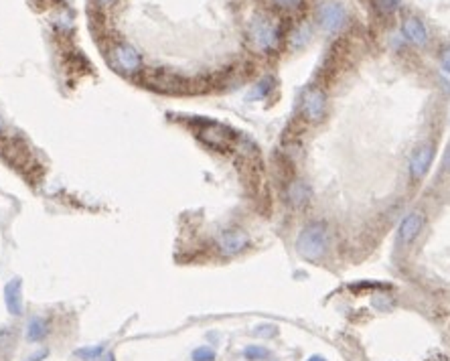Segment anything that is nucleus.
<instances>
[{"instance_id":"1","label":"nucleus","mask_w":450,"mask_h":361,"mask_svg":"<svg viewBox=\"0 0 450 361\" xmlns=\"http://www.w3.org/2000/svg\"><path fill=\"white\" fill-rule=\"evenodd\" d=\"M329 250V230L321 221H312L300 230L297 238V252L304 260L317 262Z\"/></svg>"},{"instance_id":"2","label":"nucleus","mask_w":450,"mask_h":361,"mask_svg":"<svg viewBox=\"0 0 450 361\" xmlns=\"http://www.w3.org/2000/svg\"><path fill=\"white\" fill-rule=\"evenodd\" d=\"M247 39L252 47L260 53H270L280 43V29L274 23V19L266 15H258L252 19L247 27Z\"/></svg>"},{"instance_id":"3","label":"nucleus","mask_w":450,"mask_h":361,"mask_svg":"<svg viewBox=\"0 0 450 361\" xmlns=\"http://www.w3.org/2000/svg\"><path fill=\"white\" fill-rule=\"evenodd\" d=\"M110 61L112 65L122 71V73H136L142 65L140 53L136 51V47H132L130 43H118L112 47L110 51Z\"/></svg>"},{"instance_id":"4","label":"nucleus","mask_w":450,"mask_h":361,"mask_svg":"<svg viewBox=\"0 0 450 361\" xmlns=\"http://www.w3.org/2000/svg\"><path fill=\"white\" fill-rule=\"evenodd\" d=\"M345 21H347V12L339 2H323L317 8V23L327 33H337L345 25Z\"/></svg>"},{"instance_id":"5","label":"nucleus","mask_w":450,"mask_h":361,"mask_svg":"<svg viewBox=\"0 0 450 361\" xmlns=\"http://www.w3.org/2000/svg\"><path fill=\"white\" fill-rule=\"evenodd\" d=\"M327 112V95L321 88H308L302 95V114L308 122H321Z\"/></svg>"},{"instance_id":"6","label":"nucleus","mask_w":450,"mask_h":361,"mask_svg":"<svg viewBox=\"0 0 450 361\" xmlns=\"http://www.w3.org/2000/svg\"><path fill=\"white\" fill-rule=\"evenodd\" d=\"M199 138L209 145L211 149H217V151H225L232 147V140H234V134L232 130H227L225 126L221 124H207L205 128L199 130Z\"/></svg>"},{"instance_id":"7","label":"nucleus","mask_w":450,"mask_h":361,"mask_svg":"<svg viewBox=\"0 0 450 361\" xmlns=\"http://www.w3.org/2000/svg\"><path fill=\"white\" fill-rule=\"evenodd\" d=\"M424 223H426V215H424L422 211H412V213H408V215L402 219L400 228H397V238H400V241H402L404 246L412 243V241L418 238V234L422 232Z\"/></svg>"},{"instance_id":"8","label":"nucleus","mask_w":450,"mask_h":361,"mask_svg":"<svg viewBox=\"0 0 450 361\" xmlns=\"http://www.w3.org/2000/svg\"><path fill=\"white\" fill-rule=\"evenodd\" d=\"M247 243H250V238H247L245 232H241V230H227V232H223L219 236L217 248H219V252L223 256H236V254H240V252H243L247 248Z\"/></svg>"},{"instance_id":"9","label":"nucleus","mask_w":450,"mask_h":361,"mask_svg":"<svg viewBox=\"0 0 450 361\" xmlns=\"http://www.w3.org/2000/svg\"><path fill=\"white\" fill-rule=\"evenodd\" d=\"M432 158H434V147L432 145H422L414 151V154L410 156V175H412V179L418 180L426 177V173L430 171Z\"/></svg>"},{"instance_id":"10","label":"nucleus","mask_w":450,"mask_h":361,"mask_svg":"<svg viewBox=\"0 0 450 361\" xmlns=\"http://www.w3.org/2000/svg\"><path fill=\"white\" fill-rule=\"evenodd\" d=\"M4 304L12 317L23 315V280L12 278L4 284Z\"/></svg>"},{"instance_id":"11","label":"nucleus","mask_w":450,"mask_h":361,"mask_svg":"<svg viewBox=\"0 0 450 361\" xmlns=\"http://www.w3.org/2000/svg\"><path fill=\"white\" fill-rule=\"evenodd\" d=\"M402 33L416 47H424L428 43V29H426V25L422 23L420 19H416V17H408L402 23Z\"/></svg>"},{"instance_id":"12","label":"nucleus","mask_w":450,"mask_h":361,"mask_svg":"<svg viewBox=\"0 0 450 361\" xmlns=\"http://www.w3.org/2000/svg\"><path fill=\"white\" fill-rule=\"evenodd\" d=\"M286 201L292 207H304L310 201V187L302 180H292L286 189Z\"/></svg>"},{"instance_id":"13","label":"nucleus","mask_w":450,"mask_h":361,"mask_svg":"<svg viewBox=\"0 0 450 361\" xmlns=\"http://www.w3.org/2000/svg\"><path fill=\"white\" fill-rule=\"evenodd\" d=\"M49 335V323L43 317H30L27 325V341L29 343H41Z\"/></svg>"},{"instance_id":"14","label":"nucleus","mask_w":450,"mask_h":361,"mask_svg":"<svg viewBox=\"0 0 450 361\" xmlns=\"http://www.w3.org/2000/svg\"><path fill=\"white\" fill-rule=\"evenodd\" d=\"M310 37H312V29H310V25H308V23H302V25H299L297 29L292 30V35L288 37V43H290L292 49L299 51V49H302V47L308 45Z\"/></svg>"},{"instance_id":"15","label":"nucleus","mask_w":450,"mask_h":361,"mask_svg":"<svg viewBox=\"0 0 450 361\" xmlns=\"http://www.w3.org/2000/svg\"><path fill=\"white\" fill-rule=\"evenodd\" d=\"M106 353V345H93V347H79L73 351V355L82 361H97Z\"/></svg>"},{"instance_id":"16","label":"nucleus","mask_w":450,"mask_h":361,"mask_svg":"<svg viewBox=\"0 0 450 361\" xmlns=\"http://www.w3.org/2000/svg\"><path fill=\"white\" fill-rule=\"evenodd\" d=\"M371 4H373V8H375L377 15L390 17V15H393L400 8L402 0H371Z\"/></svg>"},{"instance_id":"17","label":"nucleus","mask_w":450,"mask_h":361,"mask_svg":"<svg viewBox=\"0 0 450 361\" xmlns=\"http://www.w3.org/2000/svg\"><path fill=\"white\" fill-rule=\"evenodd\" d=\"M243 358L247 361L268 360V358H270V351H268L266 347H262V345H250V347L243 349Z\"/></svg>"},{"instance_id":"18","label":"nucleus","mask_w":450,"mask_h":361,"mask_svg":"<svg viewBox=\"0 0 450 361\" xmlns=\"http://www.w3.org/2000/svg\"><path fill=\"white\" fill-rule=\"evenodd\" d=\"M193 361H215V351L209 347H199L193 351Z\"/></svg>"},{"instance_id":"19","label":"nucleus","mask_w":450,"mask_h":361,"mask_svg":"<svg viewBox=\"0 0 450 361\" xmlns=\"http://www.w3.org/2000/svg\"><path fill=\"white\" fill-rule=\"evenodd\" d=\"M274 6H278L280 10H297L304 0H272Z\"/></svg>"},{"instance_id":"20","label":"nucleus","mask_w":450,"mask_h":361,"mask_svg":"<svg viewBox=\"0 0 450 361\" xmlns=\"http://www.w3.org/2000/svg\"><path fill=\"white\" fill-rule=\"evenodd\" d=\"M272 88V80L270 77H266V80H262L260 84H258V90H254V93H252V98H264L268 91H270Z\"/></svg>"},{"instance_id":"21","label":"nucleus","mask_w":450,"mask_h":361,"mask_svg":"<svg viewBox=\"0 0 450 361\" xmlns=\"http://www.w3.org/2000/svg\"><path fill=\"white\" fill-rule=\"evenodd\" d=\"M438 59H440V65H442V69H444V71H449V73H450V45H449V47H444V49L440 51Z\"/></svg>"},{"instance_id":"22","label":"nucleus","mask_w":450,"mask_h":361,"mask_svg":"<svg viewBox=\"0 0 450 361\" xmlns=\"http://www.w3.org/2000/svg\"><path fill=\"white\" fill-rule=\"evenodd\" d=\"M278 333V329L274 327V325H260L258 329H256V335L258 337H274Z\"/></svg>"},{"instance_id":"23","label":"nucleus","mask_w":450,"mask_h":361,"mask_svg":"<svg viewBox=\"0 0 450 361\" xmlns=\"http://www.w3.org/2000/svg\"><path fill=\"white\" fill-rule=\"evenodd\" d=\"M47 355H49V349H39V351H37V353H32V355H30L27 361H43L45 358H47Z\"/></svg>"},{"instance_id":"24","label":"nucleus","mask_w":450,"mask_h":361,"mask_svg":"<svg viewBox=\"0 0 450 361\" xmlns=\"http://www.w3.org/2000/svg\"><path fill=\"white\" fill-rule=\"evenodd\" d=\"M100 361H116V355H114V353H104V355L100 358Z\"/></svg>"},{"instance_id":"25","label":"nucleus","mask_w":450,"mask_h":361,"mask_svg":"<svg viewBox=\"0 0 450 361\" xmlns=\"http://www.w3.org/2000/svg\"><path fill=\"white\" fill-rule=\"evenodd\" d=\"M308 361H327V360L321 358V355H312V358H308Z\"/></svg>"},{"instance_id":"26","label":"nucleus","mask_w":450,"mask_h":361,"mask_svg":"<svg viewBox=\"0 0 450 361\" xmlns=\"http://www.w3.org/2000/svg\"><path fill=\"white\" fill-rule=\"evenodd\" d=\"M97 4H112V2H116V0H95Z\"/></svg>"},{"instance_id":"27","label":"nucleus","mask_w":450,"mask_h":361,"mask_svg":"<svg viewBox=\"0 0 450 361\" xmlns=\"http://www.w3.org/2000/svg\"><path fill=\"white\" fill-rule=\"evenodd\" d=\"M2 128H4V122H2V118H0V132H2Z\"/></svg>"}]
</instances>
